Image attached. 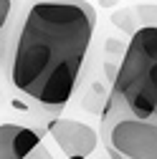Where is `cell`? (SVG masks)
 <instances>
[{"label": "cell", "instance_id": "cell-6", "mask_svg": "<svg viewBox=\"0 0 157 159\" xmlns=\"http://www.w3.org/2000/svg\"><path fill=\"white\" fill-rule=\"evenodd\" d=\"M134 15L140 18V28L145 25H157V5H142V8H134Z\"/></svg>", "mask_w": 157, "mask_h": 159}, {"label": "cell", "instance_id": "cell-10", "mask_svg": "<svg viewBox=\"0 0 157 159\" xmlns=\"http://www.w3.org/2000/svg\"><path fill=\"white\" fill-rule=\"evenodd\" d=\"M74 159H78V157H74Z\"/></svg>", "mask_w": 157, "mask_h": 159}, {"label": "cell", "instance_id": "cell-5", "mask_svg": "<svg viewBox=\"0 0 157 159\" xmlns=\"http://www.w3.org/2000/svg\"><path fill=\"white\" fill-rule=\"evenodd\" d=\"M38 144L41 134L23 124H0V159H26Z\"/></svg>", "mask_w": 157, "mask_h": 159}, {"label": "cell", "instance_id": "cell-1", "mask_svg": "<svg viewBox=\"0 0 157 159\" xmlns=\"http://www.w3.org/2000/svg\"><path fill=\"white\" fill-rule=\"evenodd\" d=\"M96 25L86 0H33L10 58V81L48 114L64 111L78 84Z\"/></svg>", "mask_w": 157, "mask_h": 159}, {"label": "cell", "instance_id": "cell-9", "mask_svg": "<svg viewBox=\"0 0 157 159\" xmlns=\"http://www.w3.org/2000/svg\"><path fill=\"white\" fill-rule=\"evenodd\" d=\"M0 53H3V41H0Z\"/></svg>", "mask_w": 157, "mask_h": 159}, {"label": "cell", "instance_id": "cell-7", "mask_svg": "<svg viewBox=\"0 0 157 159\" xmlns=\"http://www.w3.org/2000/svg\"><path fill=\"white\" fill-rule=\"evenodd\" d=\"M10 10H13V0H0V30L5 28L8 18H10Z\"/></svg>", "mask_w": 157, "mask_h": 159}, {"label": "cell", "instance_id": "cell-2", "mask_svg": "<svg viewBox=\"0 0 157 159\" xmlns=\"http://www.w3.org/2000/svg\"><path fill=\"white\" fill-rule=\"evenodd\" d=\"M112 91L122 96L137 119L157 124V25H145L132 33Z\"/></svg>", "mask_w": 157, "mask_h": 159}, {"label": "cell", "instance_id": "cell-8", "mask_svg": "<svg viewBox=\"0 0 157 159\" xmlns=\"http://www.w3.org/2000/svg\"><path fill=\"white\" fill-rule=\"evenodd\" d=\"M26 159H53V154H51V152H48L43 144H38V147H36V149H33V152L26 157Z\"/></svg>", "mask_w": 157, "mask_h": 159}, {"label": "cell", "instance_id": "cell-4", "mask_svg": "<svg viewBox=\"0 0 157 159\" xmlns=\"http://www.w3.org/2000/svg\"><path fill=\"white\" fill-rule=\"evenodd\" d=\"M48 134L53 136V142L58 144L66 154V159H89V154L99 147V134H96L89 124L76 121V119H66V116H56L48 121Z\"/></svg>", "mask_w": 157, "mask_h": 159}, {"label": "cell", "instance_id": "cell-3", "mask_svg": "<svg viewBox=\"0 0 157 159\" xmlns=\"http://www.w3.org/2000/svg\"><path fill=\"white\" fill-rule=\"evenodd\" d=\"M102 142L124 159H157V124L137 119L119 93H109L102 111Z\"/></svg>", "mask_w": 157, "mask_h": 159}]
</instances>
